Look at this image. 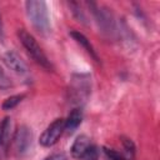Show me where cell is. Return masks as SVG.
<instances>
[{
	"instance_id": "obj_1",
	"label": "cell",
	"mask_w": 160,
	"mask_h": 160,
	"mask_svg": "<svg viewBox=\"0 0 160 160\" xmlns=\"http://www.w3.org/2000/svg\"><path fill=\"white\" fill-rule=\"evenodd\" d=\"M25 10L30 24L39 34L45 35L50 31V16L45 1L29 0L25 2Z\"/></svg>"
},
{
	"instance_id": "obj_2",
	"label": "cell",
	"mask_w": 160,
	"mask_h": 160,
	"mask_svg": "<svg viewBox=\"0 0 160 160\" xmlns=\"http://www.w3.org/2000/svg\"><path fill=\"white\" fill-rule=\"evenodd\" d=\"M18 38H19L21 45L24 46V49L28 51V54L31 56V59L36 64H39L40 66H42L46 70L52 69V65H51L50 60L48 59V56L42 51L41 46L38 44L36 39L30 32H28L25 29H19L18 30Z\"/></svg>"
},
{
	"instance_id": "obj_3",
	"label": "cell",
	"mask_w": 160,
	"mask_h": 160,
	"mask_svg": "<svg viewBox=\"0 0 160 160\" xmlns=\"http://www.w3.org/2000/svg\"><path fill=\"white\" fill-rule=\"evenodd\" d=\"M91 91V80L88 74H76L71 79L69 89V99L71 102L81 105L84 104Z\"/></svg>"
},
{
	"instance_id": "obj_4",
	"label": "cell",
	"mask_w": 160,
	"mask_h": 160,
	"mask_svg": "<svg viewBox=\"0 0 160 160\" xmlns=\"http://www.w3.org/2000/svg\"><path fill=\"white\" fill-rule=\"evenodd\" d=\"M64 122L65 120L64 119H55L44 131L42 134L40 135V139H39V142L45 146V148H50V146H54L59 139L61 138L62 132L65 131V126H64Z\"/></svg>"
},
{
	"instance_id": "obj_5",
	"label": "cell",
	"mask_w": 160,
	"mask_h": 160,
	"mask_svg": "<svg viewBox=\"0 0 160 160\" xmlns=\"http://www.w3.org/2000/svg\"><path fill=\"white\" fill-rule=\"evenodd\" d=\"M32 142V134L31 130L26 125H21L16 129L14 138H12V144H14V150L18 155H24L29 151L30 146Z\"/></svg>"
},
{
	"instance_id": "obj_6",
	"label": "cell",
	"mask_w": 160,
	"mask_h": 160,
	"mask_svg": "<svg viewBox=\"0 0 160 160\" xmlns=\"http://www.w3.org/2000/svg\"><path fill=\"white\" fill-rule=\"evenodd\" d=\"M88 5H89L90 11L94 15V18H95L99 28L101 29V31L110 35L115 30V28H114V20L111 18V14L109 11L104 10L102 8H100L99 5L94 4V2H88Z\"/></svg>"
},
{
	"instance_id": "obj_7",
	"label": "cell",
	"mask_w": 160,
	"mask_h": 160,
	"mask_svg": "<svg viewBox=\"0 0 160 160\" xmlns=\"http://www.w3.org/2000/svg\"><path fill=\"white\" fill-rule=\"evenodd\" d=\"M4 62L6 64V66L9 69H11L14 72H16L19 75L28 74V66H26V64L19 56V54L15 52L14 50H8L4 54Z\"/></svg>"
},
{
	"instance_id": "obj_8",
	"label": "cell",
	"mask_w": 160,
	"mask_h": 160,
	"mask_svg": "<svg viewBox=\"0 0 160 160\" xmlns=\"http://www.w3.org/2000/svg\"><path fill=\"white\" fill-rule=\"evenodd\" d=\"M91 141L90 139L86 136V135H79L75 141L72 142L71 145V149H70V152H71V156L74 159H78V160H81L84 154L86 152V150L91 146Z\"/></svg>"
},
{
	"instance_id": "obj_9",
	"label": "cell",
	"mask_w": 160,
	"mask_h": 160,
	"mask_svg": "<svg viewBox=\"0 0 160 160\" xmlns=\"http://www.w3.org/2000/svg\"><path fill=\"white\" fill-rule=\"evenodd\" d=\"M64 120H65V122H64L65 131H66L68 134L75 132V130H76V129L81 125V122H82V110H81V108H75V109H72V110L69 112L68 118L64 119Z\"/></svg>"
},
{
	"instance_id": "obj_10",
	"label": "cell",
	"mask_w": 160,
	"mask_h": 160,
	"mask_svg": "<svg viewBox=\"0 0 160 160\" xmlns=\"http://www.w3.org/2000/svg\"><path fill=\"white\" fill-rule=\"evenodd\" d=\"M11 135V119L4 118L0 121V156L8 149Z\"/></svg>"
},
{
	"instance_id": "obj_11",
	"label": "cell",
	"mask_w": 160,
	"mask_h": 160,
	"mask_svg": "<svg viewBox=\"0 0 160 160\" xmlns=\"http://www.w3.org/2000/svg\"><path fill=\"white\" fill-rule=\"evenodd\" d=\"M70 35L72 36V39L79 44V45H81L82 48H84V50L95 60V61H100L99 60V56H98V54H96V51H95V49H94V46L91 45V42H90V40L82 34V32H80V31H76V30H72V31H70Z\"/></svg>"
},
{
	"instance_id": "obj_12",
	"label": "cell",
	"mask_w": 160,
	"mask_h": 160,
	"mask_svg": "<svg viewBox=\"0 0 160 160\" xmlns=\"http://www.w3.org/2000/svg\"><path fill=\"white\" fill-rule=\"evenodd\" d=\"M121 145H122V154L126 158V160H134L135 158V145L134 142L128 138H121Z\"/></svg>"
},
{
	"instance_id": "obj_13",
	"label": "cell",
	"mask_w": 160,
	"mask_h": 160,
	"mask_svg": "<svg viewBox=\"0 0 160 160\" xmlns=\"http://www.w3.org/2000/svg\"><path fill=\"white\" fill-rule=\"evenodd\" d=\"M24 98H25V95H24V94L11 95V96L6 98V99L4 100V102H2V105H1L2 110H12L14 108H16V106L22 101V99H24Z\"/></svg>"
},
{
	"instance_id": "obj_14",
	"label": "cell",
	"mask_w": 160,
	"mask_h": 160,
	"mask_svg": "<svg viewBox=\"0 0 160 160\" xmlns=\"http://www.w3.org/2000/svg\"><path fill=\"white\" fill-rule=\"evenodd\" d=\"M102 152H104V155L106 156L108 160H126V158L124 156L122 152H120L115 149H111V148L102 146Z\"/></svg>"
},
{
	"instance_id": "obj_15",
	"label": "cell",
	"mask_w": 160,
	"mask_h": 160,
	"mask_svg": "<svg viewBox=\"0 0 160 160\" xmlns=\"http://www.w3.org/2000/svg\"><path fill=\"white\" fill-rule=\"evenodd\" d=\"M69 6L71 8V12H72L74 16L78 19V21H81L82 24H86V18H85L82 10L80 9L79 4H76V2H69Z\"/></svg>"
},
{
	"instance_id": "obj_16",
	"label": "cell",
	"mask_w": 160,
	"mask_h": 160,
	"mask_svg": "<svg viewBox=\"0 0 160 160\" xmlns=\"http://www.w3.org/2000/svg\"><path fill=\"white\" fill-rule=\"evenodd\" d=\"M81 160H99V150H98V148L94 144H91V146L86 150V152L84 154Z\"/></svg>"
},
{
	"instance_id": "obj_17",
	"label": "cell",
	"mask_w": 160,
	"mask_h": 160,
	"mask_svg": "<svg viewBox=\"0 0 160 160\" xmlns=\"http://www.w3.org/2000/svg\"><path fill=\"white\" fill-rule=\"evenodd\" d=\"M44 160H68V156L64 152H55V154L49 155Z\"/></svg>"
},
{
	"instance_id": "obj_18",
	"label": "cell",
	"mask_w": 160,
	"mask_h": 160,
	"mask_svg": "<svg viewBox=\"0 0 160 160\" xmlns=\"http://www.w3.org/2000/svg\"><path fill=\"white\" fill-rule=\"evenodd\" d=\"M6 80V75H5V71L2 70V68L0 66V82H4Z\"/></svg>"
},
{
	"instance_id": "obj_19",
	"label": "cell",
	"mask_w": 160,
	"mask_h": 160,
	"mask_svg": "<svg viewBox=\"0 0 160 160\" xmlns=\"http://www.w3.org/2000/svg\"><path fill=\"white\" fill-rule=\"evenodd\" d=\"M4 39V26H2V20H1V15H0V40Z\"/></svg>"
}]
</instances>
